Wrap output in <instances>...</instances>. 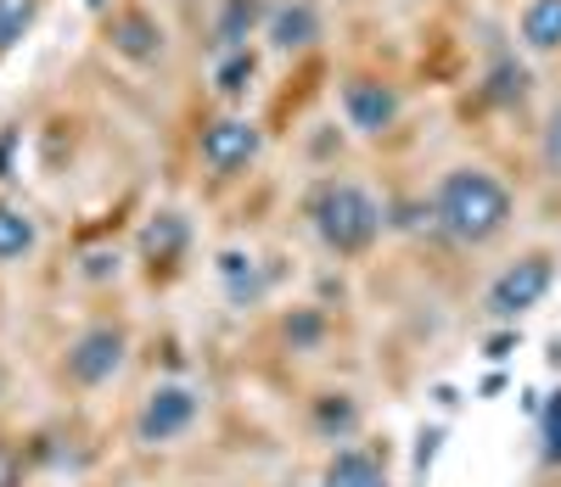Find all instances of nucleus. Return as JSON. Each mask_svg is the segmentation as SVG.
Segmentation results:
<instances>
[{"mask_svg":"<svg viewBox=\"0 0 561 487\" xmlns=\"http://www.w3.org/2000/svg\"><path fill=\"white\" fill-rule=\"evenodd\" d=\"M511 213H517V202H511L505 179H494L489 169H449L433 190V224L455 241V247H489V241H500L511 230Z\"/></svg>","mask_w":561,"mask_h":487,"instance_id":"nucleus-1","label":"nucleus"},{"mask_svg":"<svg viewBox=\"0 0 561 487\" xmlns=\"http://www.w3.org/2000/svg\"><path fill=\"white\" fill-rule=\"evenodd\" d=\"M264 0H225L219 18H214V45H219V57L225 51H248V34L264 23Z\"/></svg>","mask_w":561,"mask_h":487,"instance_id":"nucleus-13","label":"nucleus"},{"mask_svg":"<svg viewBox=\"0 0 561 487\" xmlns=\"http://www.w3.org/2000/svg\"><path fill=\"white\" fill-rule=\"evenodd\" d=\"M523 45L528 51H561V0H528L523 7Z\"/></svg>","mask_w":561,"mask_h":487,"instance_id":"nucleus-14","label":"nucleus"},{"mask_svg":"<svg viewBox=\"0 0 561 487\" xmlns=\"http://www.w3.org/2000/svg\"><path fill=\"white\" fill-rule=\"evenodd\" d=\"M214 275H219V286H225L230 309H259V303H264V269H259L253 253L225 247V253L214 258Z\"/></svg>","mask_w":561,"mask_h":487,"instance_id":"nucleus-11","label":"nucleus"},{"mask_svg":"<svg viewBox=\"0 0 561 487\" xmlns=\"http://www.w3.org/2000/svg\"><path fill=\"white\" fill-rule=\"evenodd\" d=\"M253 73H259V57L253 51H225L219 57V68H214V84H219V95H248V84H253Z\"/></svg>","mask_w":561,"mask_h":487,"instance_id":"nucleus-17","label":"nucleus"},{"mask_svg":"<svg viewBox=\"0 0 561 487\" xmlns=\"http://www.w3.org/2000/svg\"><path fill=\"white\" fill-rule=\"evenodd\" d=\"M539 460L561 465V393H550V404L539 409Z\"/></svg>","mask_w":561,"mask_h":487,"instance_id":"nucleus-20","label":"nucleus"},{"mask_svg":"<svg viewBox=\"0 0 561 487\" xmlns=\"http://www.w3.org/2000/svg\"><path fill=\"white\" fill-rule=\"evenodd\" d=\"M343 118L359 135H388L399 124V90L382 84V79H370V73H354L343 84Z\"/></svg>","mask_w":561,"mask_h":487,"instance_id":"nucleus-7","label":"nucleus"},{"mask_svg":"<svg viewBox=\"0 0 561 487\" xmlns=\"http://www.w3.org/2000/svg\"><path fill=\"white\" fill-rule=\"evenodd\" d=\"M203 420V393L192 381H158L135 409V443L140 449H169L180 437H192V426Z\"/></svg>","mask_w":561,"mask_h":487,"instance_id":"nucleus-5","label":"nucleus"},{"mask_svg":"<svg viewBox=\"0 0 561 487\" xmlns=\"http://www.w3.org/2000/svg\"><path fill=\"white\" fill-rule=\"evenodd\" d=\"M320 487H388V454L365 443H343L320 465Z\"/></svg>","mask_w":561,"mask_h":487,"instance_id":"nucleus-8","label":"nucleus"},{"mask_svg":"<svg viewBox=\"0 0 561 487\" xmlns=\"http://www.w3.org/2000/svg\"><path fill=\"white\" fill-rule=\"evenodd\" d=\"M359 426H365V409H359V398L354 393H314L309 398V431L320 437V443H354L359 437Z\"/></svg>","mask_w":561,"mask_h":487,"instance_id":"nucleus-9","label":"nucleus"},{"mask_svg":"<svg viewBox=\"0 0 561 487\" xmlns=\"http://www.w3.org/2000/svg\"><path fill=\"white\" fill-rule=\"evenodd\" d=\"M34 241H39L34 219L0 197V264H23V258L34 253Z\"/></svg>","mask_w":561,"mask_h":487,"instance_id":"nucleus-15","label":"nucleus"},{"mask_svg":"<svg viewBox=\"0 0 561 487\" xmlns=\"http://www.w3.org/2000/svg\"><path fill=\"white\" fill-rule=\"evenodd\" d=\"M107 39H113V51H124V57H135V62H147V57L163 51V28H158L147 12H135V7L107 23Z\"/></svg>","mask_w":561,"mask_h":487,"instance_id":"nucleus-12","label":"nucleus"},{"mask_svg":"<svg viewBox=\"0 0 561 487\" xmlns=\"http://www.w3.org/2000/svg\"><path fill=\"white\" fill-rule=\"evenodd\" d=\"M0 487H23V454L12 443H0Z\"/></svg>","mask_w":561,"mask_h":487,"instance_id":"nucleus-22","label":"nucleus"},{"mask_svg":"<svg viewBox=\"0 0 561 487\" xmlns=\"http://www.w3.org/2000/svg\"><path fill=\"white\" fill-rule=\"evenodd\" d=\"M197 487H219V482H197Z\"/></svg>","mask_w":561,"mask_h":487,"instance_id":"nucleus-24","label":"nucleus"},{"mask_svg":"<svg viewBox=\"0 0 561 487\" xmlns=\"http://www.w3.org/2000/svg\"><path fill=\"white\" fill-rule=\"evenodd\" d=\"M511 348H517V331H511V325H505V331L494 336V343H489V359H505Z\"/></svg>","mask_w":561,"mask_h":487,"instance_id":"nucleus-23","label":"nucleus"},{"mask_svg":"<svg viewBox=\"0 0 561 487\" xmlns=\"http://www.w3.org/2000/svg\"><path fill=\"white\" fill-rule=\"evenodd\" d=\"M539 158H545V174L561 179V107L545 118V135H539Z\"/></svg>","mask_w":561,"mask_h":487,"instance_id":"nucleus-21","label":"nucleus"},{"mask_svg":"<svg viewBox=\"0 0 561 487\" xmlns=\"http://www.w3.org/2000/svg\"><path fill=\"white\" fill-rule=\"evenodd\" d=\"M185 219L180 213H158V224H147V235H140V247H147V258H158V264H169V258H180V247H185Z\"/></svg>","mask_w":561,"mask_h":487,"instance_id":"nucleus-16","label":"nucleus"},{"mask_svg":"<svg viewBox=\"0 0 561 487\" xmlns=\"http://www.w3.org/2000/svg\"><path fill=\"white\" fill-rule=\"evenodd\" d=\"M264 39L275 45V51H309V45L320 39V12H314V0H280V7H270Z\"/></svg>","mask_w":561,"mask_h":487,"instance_id":"nucleus-10","label":"nucleus"},{"mask_svg":"<svg viewBox=\"0 0 561 487\" xmlns=\"http://www.w3.org/2000/svg\"><path fill=\"white\" fill-rule=\"evenodd\" d=\"M280 331H287V348H298V353L304 348H320L325 343V314L304 303V309H293L287 320H280Z\"/></svg>","mask_w":561,"mask_h":487,"instance_id":"nucleus-18","label":"nucleus"},{"mask_svg":"<svg viewBox=\"0 0 561 487\" xmlns=\"http://www.w3.org/2000/svg\"><path fill=\"white\" fill-rule=\"evenodd\" d=\"M550 286H556V253L534 247V253H523V258H511V264L489 280L483 314H489L494 325H517L528 309H539V303L550 298Z\"/></svg>","mask_w":561,"mask_h":487,"instance_id":"nucleus-3","label":"nucleus"},{"mask_svg":"<svg viewBox=\"0 0 561 487\" xmlns=\"http://www.w3.org/2000/svg\"><path fill=\"white\" fill-rule=\"evenodd\" d=\"M124 359H129V331L118 320H96L62 348V381L73 393H96L124 370Z\"/></svg>","mask_w":561,"mask_h":487,"instance_id":"nucleus-4","label":"nucleus"},{"mask_svg":"<svg viewBox=\"0 0 561 487\" xmlns=\"http://www.w3.org/2000/svg\"><path fill=\"white\" fill-rule=\"evenodd\" d=\"M259 146H264V135H259V124H253V118L225 113V118L203 124V135H197V158H203V169H208V174L230 179V174H242V169L259 158Z\"/></svg>","mask_w":561,"mask_h":487,"instance_id":"nucleus-6","label":"nucleus"},{"mask_svg":"<svg viewBox=\"0 0 561 487\" xmlns=\"http://www.w3.org/2000/svg\"><path fill=\"white\" fill-rule=\"evenodd\" d=\"M34 18H39V0H0V51H12L34 28Z\"/></svg>","mask_w":561,"mask_h":487,"instance_id":"nucleus-19","label":"nucleus"},{"mask_svg":"<svg viewBox=\"0 0 561 487\" xmlns=\"http://www.w3.org/2000/svg\"><path fill=\"white\" fill-rule=\"evenodd\" d=\"M309 230L320 235V247L332 258H365L382 235V208L365 185L354 179H320L304 202Z\"/></svg>","mask_w":561,"mask_h":487,"instance_id":"nucleus-2","label":"nucleus"}]
</instances>
